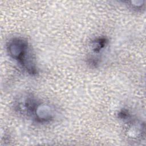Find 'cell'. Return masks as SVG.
<instances>
[{
	"label": "cell",
	"instance_id": "obj_1",
	"mask_svg": "<svg viewBox=\"0 0 146 146\" xmlns=\"http://www.w3.org/2000/svg\"><path fill=\"white\" fill-rule=\"evenodd\" d=\"M9 50L11 55L19 62L31 73L34 72L35 68L33 65L32 59L29 56L27 43L19 39H14L9 45Z\"/></svg>",
	"mask_w": 146,
	"mask_h": 146
}]
</instances>
